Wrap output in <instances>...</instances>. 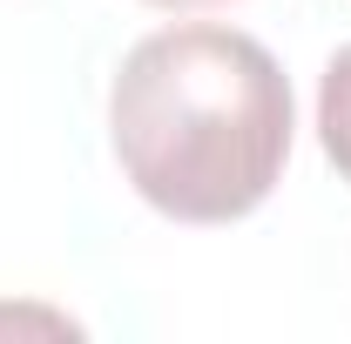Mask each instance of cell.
I'll return each instance as SVG.
<instances>
[{
	"instance_id": "obj_1",
	"label": "cell",
	"mask_w": 351,
	"mask_h": 344,
	"mask_svg": "<svg viewBox=\"0 0 351 344\" xmlns=\"http://www.w3.org/2000/svg\"><path fill=\"white\" fill-rule=\"evenodd\" d=\"M291 82L243 27H162L108 88V142L129 189L169 223H237L270 203L291 162Z\"/></svg>"
},
{
	"instance_id": "obj_2",
	"label": "cell",
	"mask_w": 351,
	"mask_h": 344,
	"mask_svg": "<svg viewBox=\"0 0 351 344\" xmlns=\"http://www.w3.org/2000/svg\"><path fill=\"white\" fill-rule=\"evenodd\" d=\"M317 142H324L331 169L351 182V47H338L324 61V82H317Z\"/></svg>"
},
{
	"instance_id": "obj_3",
	"label": "cell",
	"mask_w": 351,
	"mask_h": 344,
	"mask_svg": "<svg viewBox=\"0 0 351 344\" xmlns=\"http://www.w3.org/2000/svg\"><path fill=\"white\" fill-rule=\"evenodd\" d=\"M149 7H210V0H149Z\"/></svg>"
}]
</instances>
